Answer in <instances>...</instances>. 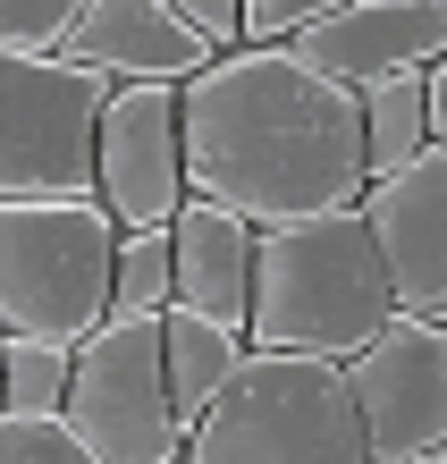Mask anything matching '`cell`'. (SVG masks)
Segmentation results:
<instances>
[{
	"label": "cell",
	"instance_id": "8fae6325",
	"mask_svg": "<svg viewBox=\"0 0 447 464\" xmlns=\"http://www.w3.org/2000/svg\"><path fill=\"white\" fill-rule=\"evenodd\" d=\"M60 60H76L102 85H186L211 60V43L160 0H85L60 34Z\"/></svg>",
	"mask_w": 447,
	"mask_h": 464
},
{
	"label": "cell",
	"instance_id": "5b68a950",
	"mask_svg": "<svg viewBox=\"0 0 447 464\" xmlns=\"http://www.w3.org/2000/svg\"><path fill=\"white\" fill-rule=\"evenodd\" d=\"M60 422L93 464H178V422L160 389V313H102L68 346Z\"/></svg>",
	"mask_w": 447,
	"mask_h": 464
},
{
	"label": "cell",
	"instance_id": "d6986e66",
	"mask_svg": "<svg viewBox=\"0 0 447 464\" xmlns=\"http://www.w3.org/2000/svg\"><path fill=\"white\" fill-rule=\"evenodd\" d=\"M338 0H237V43H287L296 25L329 17Z\"/></svg>",
	"mask_w": 447,
	"mask_h": 464
},
{
	"label": "cell",
	"instance_id": "9a60e30c",
	"mask_svg": "<svg viewBox=\"0 0 447 464\" xmlns=\"http://www.w3.org/2000/svg\"><path fill=\"white\" fill-rule=\"evenodd\" d=\"M170 304V228H119L110 237V313H160Z\"/></svg>",
	"mask_w": 447,
	"mask_h": 464
},
{
	"label": "cell",
	"instance_id": "ba28073f",
	"mask_svg": "<svg viewBox=\"0 0 447 464\" xmlns=\"http://www.w3.org/2000/svg\"><path fill=\"white\" fill-rule=\"evenodd\" d=\"M93 203L110 228H170L186 203L178 85H110L93 111Z\"/></svg>",
	"mask_w": 447,
	"mask_h": 464
},
{
	"label": "cell",
	"instance_id": "9c48e42d",
	"mask_svg": "<svg viewBox=\"0 0 447 464\" xmlns=\"http://www.w3.org/2000/svg\"><path fill=\"white\" fill-rule=\"evenodd\" d=\"M355 220L380 254V279L397 295V313L447 321V144H431L405 169L372 178L355 195Z\"/></svg>",
	"mask_w": 447,
	"mask_h": 464
},
{
	"label": "cell",
	"instance_id": "8992f818",
	"mask_svg": "<svg viewBox=\"0 0 447 464\" xmlns=\"http://www.w3.org/2000/svg\"><path fill=\"white\" fill-rule=\"evenodd\" d=\"M102 76L60 51L0 43V203H93V111Z\"/></svg>",
	"mask_w": 447,
	"mask_h": 464
},
{
	"label": "cell",
	"instance_id": "2e32d148",
	"mask_svg": "<svg viewBox=\"0 0 447 464\" xmlns=\"http://www.w3.org/2000/svg\"><path fill=\"white\" fill-rule=\"evenodd\" d=\"M60 389H68V346L0 338V414H60Z\"/></svg>",
	"mask_w": 447,
	"mask_h": 464
},
{
	"label": "cell",
	"instance_id": "30bf717a",
	"mask_svg": "<svg viewBox=\"0 0 447 464\" xmlns=\"http://www.w3.org/2000/svg\"><path fill=\"white\" fill-rule=\"evenodd\" d=\"M287 51L329 85H380V76H405V68H439L447 51V0H338L329 17L296 25Z\"/></svg>",
	"mask_w": 447,
	"mask_h": 464
},
{
	"label": "cell",
	"instance_id": "5bb4252c",
	"mask_svg": "<svg viewBox=\"0 0 447 464\" xmlns=\"http://www.w3.org/2000/svg\"><path fill=\"white\" fill-rule=\"evenodd\" d=\"M245 363V330H228V321H203L186 304H160V389H170V422L178 440L194 430V414L228 389V372Z\"/></svg>",
	"mask_w": 447,
	"mask_h": 464
},
{
	"label": "cell",
	"instance_id": "ac0fdd59",
	"mask_svg": "<svg viewBox=\"0 0 447 464\" xmlns=\"http://www.w3.org/2000/svg\"><path fill=\"white\" fill-rule=\"evenodd\" d=\"M76 9H85V0H0V43L9 51H60Z\"/></svg>",
	"mask_w": 447,
	"mask_h": 464
},
{
	"label": "cell",
	"instance_id": "3957f363",
	"mask_svg": "<svg viewBox=\"0 0 447 464\" xmlns=\"http://www.w3.org/2000/svg\"><path fill=\"white\" fill-rule=\"evenodd\" d=\"M178 464H372V448L338 363L245 346L228 389L178 440Z\"/></svg>",
	"mask_w": 447,
	"mask_h": 464
},
{
	"label": "cell",
	"instance_id": "277c9868",
	"mask_svg": "<svg viewBox=\"0 0 447 464\" xmlns=\"http://www.w3.org/2000/svg\"><path fill=\"white\" fill-rule=\"evenodd\" d=\"M102 203H0V338L76 346L110 313Z\"/></svg>",
	"mask_w": 447,
	"mask_h": 464
},
{
	"label": "cell",
	"instance_id": "ffe728a7",
	"mask_svg": "<svg viewBox=\"0 0 447 464\" xmlns=\"http://www.w3.org/2000/svg\"><path fill=\"white\" fill-rule=\"evenodd\" d=\"M160 9H178L211 51H228V43H237V0H160Z\"/></svg>",
	"mask_w": 447,
	"mask_h": 464
},
{
	"label": "cell",
	"instance_id": "7a4b0ae2",
	"mask_svg": "<svg viewBox=\"0 0 447 464\" xmlns=\"http://www.w3.org/2000/svg\"><path fill=\"white\" fill-rule=\"evenodd\" d=\"M397 313V295L380 279V254L363 237L355 203L313 211V220H278L254 237V295H245V346L262 354H346Z\"/></svg>",
	"mask_w": 447,
	"mask_h": 464
},
{
	"label": "cell",
	"instance_id": "52a82bcc",
	"mask_svg": "<svg viewBox=\"0 0 447 464\" xmlns=\"http://www.w3.org/2000/svg\"><path fill=\"white\" fill-rule=\"evenodd\" d=\"M338 372H346V397H355L372 464L447 456V321L388 313Z\"/></svg>",
	"mask_w": 447,
	"mask_h": 464
},
{
	"label": "cell",
	"instance_id": "4fadbf2b",
	"mask_svg": "<svg viewBox=\"0 0 447 464\" xmlns=\"http://www.w3.org/2000/svg\"><path fill=\"white\" fill-rule=\"evenodd\" d=\"M355 119H363V186H372L388 169H405L413 152L447 144V68H405V76L363 85Z\"/></svg>",
	"mask_w": 447,
	"mask_h": 464
},
{
	"label": "cell",
	"instance_id": "7c38bea8",
	"mask_svg": "<svg viewBox=\"0 0 447 464\" xmlns=\"http://www.w3.org/2000/svg\"><path fill=\"white\" fill-rule=\"evenodd\" d=\"M254 237L237 211H219L203 195H186L170 211V304L245 330V295H254Z\"/></svg>",
	"mask_w": 447,
	"mask_h": 464
},
{
	"label": "cell",
	"instance_id": "e0dca14e",
	"mask_svg": "<svg viewBox=\"0 0 447 464\" xmlns=\"http://www.w3.org/2000/svg\"><path fill=\"white\" fill-rule=\"evenodd\" d=\"M0 464H93L60 414H0Z\"/></svg>",
	"mask_w": 447,
	"mask_h": 464
},
{
	"label": "cell",
	"instance_id": "6da1fadb",
	"mask_svg": "<svg viewBox=\"0 0 447 464\" xmlns=\"http://www.w3.org/2000/svg\"><path fill=\"white\" fill-rule=\"evenodd\" d=\"M178 160L186 195L278 228L363 195V119L287 43H228L178 85Z\"/></svg>",
	"mask_w": 447,
	"mask_h": 464
},
{
	"label": "cell",
	"instance_id": "44dd1931",
	"mask_svg": "<svg viewBox=\"0 0 447 464\" xmlns=\"http://www.w3.org/2000/svg\"><path fill=\"white\" fill-rule=\"evenodd\" d=\"M405 464H447V456H405Z\"/></svg>",
	"mask_w": 447,
	"mask_h": 464
}]
</instances>
